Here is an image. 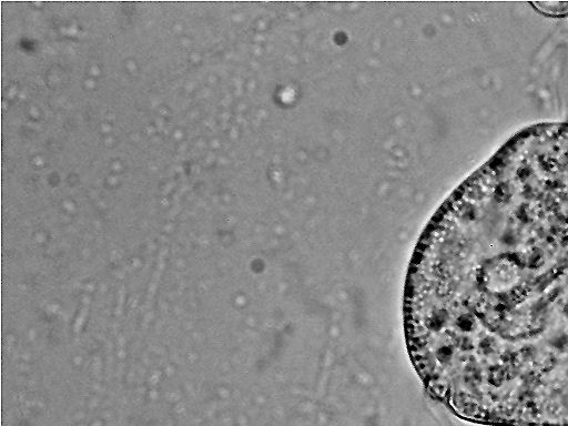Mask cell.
Wrapping results in <instances>:
<instances>
[{
    "mask_svg": "<svg viewBox=\"0 0 568 426\" xmlns=\"http://www.w3.org/2000/svg\"><path fill=\"white\" fill-rule=\"evenodd\" d=\"M404 322L420 378L459 416L568 426V125L517 133L444 203Z\"/></svg>",
    "mask_w": 568,
    "mask_h": 426,
    "instance_id": "1",
    "label": "cell"
}]
</instances>
